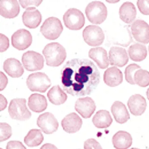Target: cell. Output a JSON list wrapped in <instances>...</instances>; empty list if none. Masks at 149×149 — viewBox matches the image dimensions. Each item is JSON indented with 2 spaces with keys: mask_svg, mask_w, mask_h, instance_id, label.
<instances>
[{
  "mask_svg": "<svg viewBox=\"0 0 149 149\" xmlns=\"http://www.w3.org/2000/svg\"><path fill=\"white\" fill-rule=\"evenodd\" d=\"M109 61L113 66L123 67L129 62V57L126 50L118 47H112L109 52Z\"/></svg>",
  "mask_w": 149,
  "mask_h": 149,
  "instance_id": "14",
  "label": "cell"
},
{
  "mask_svg": "<svg viewBox=\"0 0 149 149\" xmlns=\"http://www.w3.org/2000/svg\"><path fill=\"white\" fill-rule=\"evenodd\" d=\"M1 90H3L4 88L6 86L7 84V79L6 78V76H5V74L3 72H1Z\"/></svg>",
  "mask_w": 149,
  "mask_h": 149,
  "instance_id": "38",
  "label": "cell"
},
{
  "mask_svg": "<svg viewBox=\"0 0 149 149\" xmlns=\"http://www.w3.org/2000/svg\"><path fill=\"white\" fill-rule=\"evenodd\" d=\"M27 85L32 92L44 93L51 86V80L44 73H34L28 77Z\"/></svg>",
  "mask_w": 149,
  "mask_h": 149,
  "instance_id": "5",
  "label": "cell"
},
{
  "mask_svg": "<svg viewBox=\"0 0 149 149\" xmlns=\"http://www.w3.org/2000/svg\"><path fill=\"white\" fill-rule=\"evenodd\" d=\"M19 1L22 8L27 9L38 6L42 1Z\"/></svg>",
  "mask_w": 149,
  "mask_h": 149,
  "instance_id": "35",
  "label": "cell"
},
{
  "mask_svg": "<svg viewBox=\"0 0 149 149\" xmlns=\"http://www.w3.org/2000/svg\"></svg>",
  "mask_w": 149,
  "mask_h": 149,
  "instance_id": "44",
  "label": "cell"
},
{
  "mask_svg": "<svg viewBox=\"0 0 149 149\" xmlns=\"http://www.w3.org/2000/svg\"><path fill=\"white\" fill-rule=\"evenodd\" d=\"M28 105L30 109L35 113H41L47 109V99L44 95L38 93L32 94L28 98Z\"/></svg>",
  "mask_w": 149,
  "mask_h": 149,
  "instance_id": "23",
  "label": "cell"
},
{
  "mask_svg": "<svg viewBox=\"0 0 149 149\" xmlns=\"http://www.w3.org/2000/svg\"><path fill=\"white\" fill-rule=\"evenodd\" d=\"M37 125L44 133L47 134H53L58 130L59 123L53 114L45 113L40 115L37 120Z\"/></svg>",
  "mask_w": 149,
  "mask_h": 149,
  "instance_id": "11",
  "label": "cell"
},
{
  "mask_svg": "<svg viewBox=\"0 0 149 149\" xmlns=\"http://www.w3.org/2000/svg\"><path fill=\"white\" fill-rule=\"evenodd\" d=\"M110 113L106 110L98 111L92 119V123L96 127L99 129L107 128L112 123Z\"/></svg>",
  "mask_w": 149,
  "mask_h": 149,
  "instance_id": "26",
  "label": "cell"
},
{
  "mask_svg": "<svg viewBox=\"0 0 149 149\" xmlns=\"http://www.w3.org/2000/svg\"><path fill=\"white\" fill-rule=\"evenodd\" d=\"M20 12V6L17 1L1 0L0 1V14L6 18L16 17Z\"/></svg>",
  "mask_w": 149,
  "mask_h": 149,
  "instance_id": "17",
  "label": "cell"
},
{
  "mask_svg": "<svg viewBox=\"0 0 149 149\" xmlns=\"http://www.w3.org/2000/svg\"><path fill=\"white\" fill-rule=\"evenodd\" d=\"M22 22L26 26L30 29L37 28L42 21L40 12L35 8L27 9L22 16Z\"/></svg>",
  "mask_w": 149,
  "mask_h": 149,
  "instance_id": "18",
  "label": "cell"
},
{
  "mask_svg": "<svg viewBox=\"0 0 149 149\" xmlns=\"http://www.w3.org/2000/svg\"><path fill=\"white\" fill-rule=\"evenodd\" d=\"M141 69L140 66L135 63H132L129 64L125 68V79L126 81L132 85H134V76L135 73Z\"/></svg>",
  "mask_w": 149,
  "mask_h": 149,
  "instance_id": "31",
  "label": "cell"
},
{
  "mask_svg": "<svg viewBox=\"0 0 149 149\" xmlns=\"http://www.w3.org/2000/svg\"><path fill=\"white\" fill-rule=\"evenodd\" d=\"M128 106L130 113L134 116H141L146 109L147 103L145 98L140 94L131 96L128 101Z\"/></svg>",
  "mask_w": 149,
  "mask_h": 149,
  "instance_id": "16",
  "label": "cell"
},
{
  "mask_svg": "<svg viewBox=\"0 0 149 149\" xmlns=\"http://www.w3.org/2000/svg\"><path fill=\"white\" fill-rule=\"evenodd\" d=\"M6 149H27L22 143L18 141H11L7 144Z\"/></svg>",
  "mask_w": 149,
  "mask_h": 149,
  "instance_id": "36",
  "label": "cell"
},
{
  "mask_svg": "<svg viewBox=\"0 0 149 149\" xmlns=\"http://www.w3.org/2000/svg\"><path fill=\"white\" fill-rule=\"evenodd\" d=\"M132 35L137 41L143 44L149 42V25L143 20L135 21L131 26Z\"/></svg>",
  "mask_w": 149,
  "mask_h": 149,
  "instance_id": "12",
  "label": "cell"
},
{
  "mask_svg": "<svg viewBox=\"0 0 149 149\" xmlns=\"http://www.w3.org/2000/svg\"><path fill=\"white\" fill-rule=\"evenodd\" d=\"M119 15L122 21L127 24H131L136 18V7L132 2H124L119 8Z\"/></svg>",
  "mask_w": 149,
  "mask_h": 149,
  "instance_id": "24",
  "label": "cell"
},
{
  "mask_svg": "<svg viewBox=\"0 0 149 149\" xmlns=\"http://www.w3.org/2000/svg\"><path fill=\"white\" fill-rule=\"evenodd\" d=\"M88 55L89 57L93 59L101 69H105L109 66V60L107 52L102 47L90 49Z\"/></svg>",
  "mask_w": 149,
  "mask_h": 149,
  "instance_id": "20",
  "label": "cell"
},
{
  "mask_svg": "<svg viewBox=\"0 0 149 149\" xmlns=\"http://www.w3.org/2000/svg\"><path fill=\"white\" fill-rule=\"evenodd\" d=\"M22 61L25 69L30 72L41 70L44 66L43 56L34 51H28L24 53Z\"/></svg>",
  "mask_w": 149,
  "mask_h": 149,
  "instance_id": "9",
  "label": "cell"
},
{
  "mask_svg": "<svg viewBox=\"0 0 149 149\" xmlns=\"http://www.w3.org/2000/svg\"><path fill=\"white\" fill-rule=\"evenodd\" d=\"M63 130L70 134L76 133L82 126V120L79 116L75 113L67 115L61 121Z\"/></svg>",
  "mask_w": 149,
  "mask_h": 149,
  "instance_id": "15",
  "label": "cell"
},
{
  "mask_svg": "<svg viewBox=\"0 0 149 149\" xmlns=\"http://www.w3.org/2000/svg\"><path fill=\"white\" fill-rule=\"evenodd\" d=\"M65 26L71 30H79L84 26L85 18L83 13L78 9L70 8L63 16Z\"/></svg>",
  "mask_w": 149,
  "mask_h": 149,
  "instance_id": "7",
  "label": "cell"
},
{
  "mask_svg": "<svg viewBox=\"0 0 149 149\" xmlns=\"http://www.w3.org/2000/svg\"><path fill=\"white\" fill-rule=\"evenodd\" d=\"M25 99H14L11 100L8 112L12 118L25 121L31 118L32 114L26 106Z\"/></svg>",
  "mask_w": 149,
  "mask_h": 149,
  "instance_id": "6",
  "label": "cell"
},
{
  "mask_svg": "<svg viewBox=\"0 0 149 149\" xmlns=\"http://www.w3.org/2000/svg\"><path fill=\"white\" fill-rule=\"evenodd\" d=\"M1 142L8 140L11 136L12 129L10 125L6 123H1Z\"/></svg>",
  "mask_w": 149,
  "mask_h": 149,
  "instance_id": "32",
  "label": "cell"
},
{
  "mask_svg": "<svg viewBox=\"0 0 149 149\" xmlns=\"http://www.w3.org/2000/svg\"><path fill=\"white\" fill-rule=\"evenodd\" d=\"M75 109L84 118H89L92 115L96 109L95 102L89 97L81 98L77 100Z\"/></svg>",
  "mask_w": 149,
  "mask_h": 149,
  "instance_id": "13",
  "label": "cell"
},
{
  "mask_svg": "<svg viewBox=\"0 0 149 149\" xmlns=\"http://www.w3.org/2000/svg\"><path fill=\"white\" fill-rule=\"evenodd\" d=\"M84 149H103L99 143L95 139H88L85 141Z\"/></svg>",
  "mask_w": 149,
  "mask_h": 149,
  "instance_id": "34",
  "label": "cell"
},
{
  "mask_svg": "<svg viewBox=\"0 0 149 149\" xmlns=\"http://www.w3.org/2000/svg\"><path fill=\"white\" fill-rule=\"evenodd\" d=\"M135 83L141 87H146L149 85V72L140 69L135 72L134 76Z\"/></svg>",
  "mask_w": 149,
  "mask_h": 149,
  "instance_id": "30",
  "label": "cell"
},
{
  "mask_svg": "<svg viewBox=\"0 0 149 149\" xmlns=\"http://www.w3.org/2000/svg\"><path fill=\"white\" fill-rule=\"evenodd\" d=\"M111 111L116 121L120 124L125 123L130 118L126 106L120 101L114 102L111 107Z\"/></svg>",
  "mask_w": 149,
  "mask_h": 149,
  "instance_id": "22",
  "label": "cell"
},
{
  "mask_svg": "<svg viewBox=\"0 0 149 149\" xmlns=\"http://www.w3.org/2000/svg\"><path fill=\"white\" fill-rule=\"evenodd\" d=\"M40 149H58V148L51 143H46L43 145L41 147Z\"/></svg>",
  "mask_w": 149,
  "mask_h": 149,
  "instance_id": "39",
  "label": "cell"
},
{
  "mask_svg": "<svg viewBox=\"0 0 149 149\" xmlns=\"http://www.w3.org/2000/svg\"><path fill=\"white\" fill-rule=\"evenodd\" d=\"M9 47V39L3 34L1 33V52L6 51Z\"/></svg>",
  "mask_w": 149,
  "mask_h": 149,
  "instance_id": "37",
  "label": "cell"
},
{
  "mask_svg": "<svg viewBox=\"0 0 149 149\" xmlns=\"http://www.w3.org/2000/svg\"><path fill=\"white\" fill-rule=\"evenodd\" d=\"M85 13L87 19L91 23L101 24L107 17V8L103 2L92 1L87 5Z\"/></svg>",
  "mask_w": 149,
  "mask_h": 149,
  "instance_id": "3",
  "label": "cell"
},
{
  "mask_svg": "<svg viewBox=\"0 0 149 149\" xmlns=\"http://www.w3.org/2000/svg\"><path fill=\"white\" fill-rule=\"evenodd\" d=\"M146 96H147V98H148V100H149V88L147 89V91L146 93Z\"/></svg>",
  "mask_w": 149,
  "mask_h": 149,
  "instance_id": "40",
  "label": "cell"
},
{
  "mask_svg": "<svg viewBox=\"0 0 149 149\" xmlns=\"http://www.w3.org/2000/svg\"><path fill=\"white\" fill-rule=\"evenodd\" d=\"M131 149H137V148H131Z\"/></svg>",
  "mask_w": 149,
  "mask_h": 149,
  "instance_id": "41",
  "label": "cell"
},
{
  "mask_svg": "<svg viewBox=\"0 0 149 149\" xmlns=\"http://www.w3.org/2000/svg\"><path fill=\"white\" fill-rule=\"evenodd\" d=\"M11 42L13 47L19 51H23L31 46L32 37L29 31L24 29H20L12 36Z\"/></svg>",
  "mask_w": 149,
  "mask_h": 149,
  "instance_id": "10",
  "label": "cell"
},
{
  "mask_svg": "<svg viewBox=\"0 0 149 149\" xmlns=\"http://www.w3.org/2000/svg\"><path fill=\"white\" fill-rule=\"evenodd\" d=\"M43 141V135L41 130L37 129L31 130L24 139V143L29 147L39 146Z\"/></svg>",
  "mask_w": 149,
  "mask_h": 149,
  "instance_id": "29",
  "label": "cell"
},
{
  "mask_svg": "<svg viewBox=\"0 0 149 149\" xmlns=\"http://www.w3.org/2000/svg\"></svg>",
  "mask_w": 149,
  "mask_h": 149,
  "instance_id": "42",
  "label": "cell"
},
{
  "mask_svg": "<svg viewBox=\"0 0 149 149\" xmlns=\"http://www.w3.org/2000/svg\"><path fill=\"white\" fill-rule=\"evenodd\" d=\"M137 6L140 12L145 15H149V1L139 0L137 1Z\"/></svg>",
  "mask_w": 149,
  "mask_h": 149,
  "instance_id": "33",
  "label": "cell"
},
{
  "mask_svg": "<svg viewBox=\"0 0 149 149\" xmlns=\"http://www.w3.org/2000/svg\"><path fill=\"white\" fill-rule=\"evenodd\" d=\"M43 54L46 59L47 65L53 67L61 65L67 57L65 48L58 42L47 44L43 49Z\"/></svg>",
  "mask_w": 149,
  "mask_h": 149,
  "instance_id": "2",
  "label": "cell"
},
{
  "mask_svg": "<svg viewBox=\"0 0 149 149\" xmlns=\"http://www.w3.org/2000/svg\"><path fill=\"white\" fill-rule=\"evenodd\" d=\"M63 31L61 22L55 17H50L46 19L40 29V32L44 36L50 40L58 38Z\"/></svg>",
  "mask_w": 149,
  "mask_h": 149,
  "instance_id": "4",
  "label": "cell"
},
{
  "mask_svg": "<svg viewBox=\"0 0 149 149\" xmlns=\"http://www.w3.org/2000/svg\"><path fill=\"white\" fill-rule=\"evenodd\" d=\"M123 76L122 71L116 67L109 68L105 71L103 81L108 86L114 87L122 83Z\"/></svg>",
  "mask_w": 149,
  "mask_h": 149,
  "instance_id": "19",
  "label": "cell"
},
{
  "mask_svg": "<svg viewBox=\"0 0 149 149\" xmlns=\"http://www.w3.org/2000/svg\"><path fill=\"white\" fill-rule=\"evenodd\" d=\"M129 55L131 60L135 62H141L146 58L147 49L144 45L135 43L129 47Z\"/></svg>",
  "mask_w": 149,
  "mask_h": 149,
  "instance_id": "28",
  "label": "cell"
},
{
  "mask_svg": "<svg viewBox=\"0 0 149 149\" xmlns=\"http://www.w3.org/2000/svg\"><path fill=\"white\" fill-rule=\"evenodd\" d=\"M84 41L92 47L101 45L104 41L105 36L102 29L95 25L86 27L82 33Z\"/></svg>",
  "mask_w": 149,
  "mask_h": 149,
  "instance_id": "8",
  "label": "cell"
},
{
  "mask_svg": "<svg viewBox=\"0 0 149 149\" xmlns=\"http://www.w3.org/2000/svg\"><path fill=\"white\" fill-rule=\"evenodd\" d=\"M63 89L74 97L91 94L101 79L100 73L93 62L86 59L69 60L61 71Z\"/></svg>",
  "mask_w": 149,
  "mask_h": 149,
  "instance_id": "1",
  "label": "cell"
},
{
  "mask_svg": "<svg viewBox=\"0 0 149 149\" xmlns=\"http://www.w3.org/2000/svg\"><path fill=\"white\" fill-rule=\"evenodd\" d=\"M3 69L9 76L12 78L20 77L24 72L21 63L15 58L7 59L4 62Z\"/></svg>",
  "mask_w": 149,
  "mask_h": 149,
  "instance_id": "21",
  "label": "cell"
},
{
  "mask_svg": "<svg viewBox=\"0 0 149 149\" xmlns=\"http://www.w3.org/2000/svg\"><path fill=\"white\" fill-rule=\"evenodd\" d=\"M132 137L130 134L124 131H119L112 137L113 146L117 149H127L132 144Z\"/></svg>",
  "mask_w": 149,
  "mask_h": 149,
  "instance_id": "25",
  "label": "cell"
},
{
  "mask_svg": "<svg viewBox=\"0 0 149 149\" xmlns=\"http://www.w3.org/2000/svg\"><path fill=\"white\" fill-rule=\"evenodd\" d=\"M47 97L50 102L56 105L64 103L67 99V95L58 85L53 86L49 90Z\"/></svg>",
  "mask_w": 149,
  "mask_h": 149,
  "instance_id": "27",
  "label": "cell"
},
{
  "mask_svg": "<svg viewBox=\"0 0 149 149\" xmlns=\"http://www.w3.org/2000/svg\"></svg>",
  "mask_w": 149,
  "mask_h": 149,
  "instance_id": "43",
  "label": "cell"
}]
</instances>
